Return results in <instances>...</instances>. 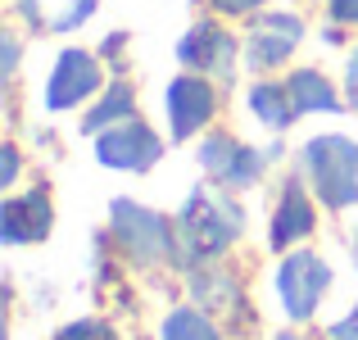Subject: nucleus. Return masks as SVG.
Returning <instances> with one entry per match:
<instances>
[{
    "instance_id": "20",
    "label": "nucleus",
    "mask_w": 358,
    "mask_h": 340,
    "mask_svg": "<svg viewBox=\"0 0 358 340\" xmlns=\"http://www.w3.org/2000/svg\"><path fill=\"white\" fill-rule=\"evenodd\" d=\"M331 18L336 23H358V0H331Z\"/></svg>"
},
{
    "instance_id": "22",
    "label": "nucleus",
    "mask_w": 358,
    "mask_h": 340,
    "mask_svg": "<svg viewBox=\"0 0 358 340\" xmlns=\"http://www.w3.org/2000/svg\"><path fill=\"white\" fill-rule=\"evenodd\" d=\"M331 340H358V309L350 318H345V323H336L331 327Z\"/></svg>"
},
{
    "instance_id": "7",
    "label": "nucleus",
    "mask_w": 358,
    "mask_h": 340,
    "mask_svg": "<svg viewBox=\"0 0 358 340\" xmlns=\"http://www.w3.org/2000/svg\"><path fill=\"white\" fill-rule=\"evenodd\" d=\"M100 87V69L87 50H64L59 64L50 73V87H45V105L50 109H73L78 100H87Z\"/></svg>"
},
{
    "instance_id": "1",
    "label": "nucleus",
    "mask_w": 358,
    "mask_h": 340,
    "mask_svg": "<svg viewBox=\"0 0 358 340\" xmlns=\"http://www.w3.org/2000/svg\"><path fill=\"white\" fill-rule=\"evenodd\" d=\"M241 227H245L241 204H231L227 195L209 191V186H195L191 200H186V209H182V245H177V263L200 268L204 259L222 254L231 241H236Z\"/></svg>"
},
{
    "instance_id": "2",
    "label": "nucleus",
    "mask_w": 358,
    "mask_h": 340,
    "mask_svg": "<svg viewBox=\"0 0 358 340\" xmlns=\"http://www.w3.org/2000/svg\"><path fill=\"white\" fill-rule=\"evenodd\" d=\"M304 168L327 209L358 204V146L350 136H313L304 146Z\"/></svg>"
},
{
    "instance_id": "11",
    "label": "nucleus",
    "mask_w": 358,
    "mask_h": 340,
    "mask_svg": "<svg viewBox=\"0 0 358 340\" xmlns=\"http://www.w3.org/2000/svg\"><path fill=\"white\" fill-rule=\"evenodd\" d=\"M45 232H50V200H45L41 191L0 204V241H5V245L41 241Z\"/></svg>"
},
{
    "instance_id": "14",
    "label": "nucleus",
    "mask_w": 358,
    "mask_h": 340,
    "mask_svg": "<svg viewBox=\"0 0 358 340\" xmlns=\"http://www.w3.org/2000/svg\"><path fill=\"white\" fill-rule=\"evenodd\" d=\"M250 109L259 113L268 127H286L290 118H299L295 113V100H290L286 87H272V82H259V87L250 91Z\"/></svg>"
},
{
    "instance_id": "17",
    "label": "nucleus",
    "mask_w": 358,
    "mask_h": 340,
    "mask_svg": "<svg viewBox=\"0 0 358 340\" xmlns=\"http://www.w3.org/2000/svg\"><path fill=\"white\" fill-rule=\"evenodd\" d=\"M164 340H222V336L204 313L177 309V313H168V323H164Z\"/></svg>"
},
{
    "instance_id": "10",
    "label": "nucleus",
    "mask_w": 358,
    "mask_h": 340,
    "mask_svg": "<svg viewBox=\"0 0 358 340\" xmlns=\"http://www.w3.org/2000/svg\"><path fill=\"white\" fill-rule=\"evenodd\" d=\"M200 164L227 186H250L263 168V155L250 150V146H241V141H231V136H209L204 150H200Z\"/></svg>"
},
{
    "instance_id": "24",
    "label": "nucleus",
    "mask_w": 358,
    "mask_h": 340,
    "mask_svg": "<svg viewBox=\"0 0 358 340\" xmlns=\"http://www.w3.org/2000/svg\"><path fill=\"white\" fill-rule=\"evenodd\" d=\"M345 82H350V105L358 109V50L350 55V78H345Z\"/></svg>"
},
{
    "instance_id": "5",
    "label": "nucleus",
    "mask_w": 358,
    "mask_h": 340,
    "mask_svg": "<svg viewBox=\"0 0 358 340\" xmlns=\"http://www.w3.org/2000/svg\"><path fill=\"white\" fill-rule=\"evenodd\" d=\"M164 155V146H159V136L145 127V122H122V127H109L100 132L96 141V159L109 168H127V173H145L155 159Z\"/></svg>"
},
{
    "instance_id": "18",
    "label": "nucleus",
    "mask_w": 358,
    "mask_h": 340,
    "mask_svg": "<svg viewBox=\"0 0 358 340\" xmlns=\"http://www.w3.org/2000/svg\"><path fill=\"white\" fill-rule=\"evenodd\" d=\"M191 290H195V299L218 304V309H227L236 299V281L222 277V272H209V268H191Z\"/></svg>"
},
{
    "instance_id": "25",
    "label": "nucleus",
    "mask_w": 358,
    "mask_h": 340,
    "mask_svg": "<svg viewBox=\"0 0 358 340\" xmlns=\"http://www.w3.org/2000/svg\"><path fill=\"white\" fill-rule=\"evenodd\" d=\"M14 64H18V45L14 36H5V73H14Z\"/></svg>"
},
{
    "instance_id": "27",
    "label": "nucleus",
    "mask_w": 358,
    "mask_h": 340,
    "mask_svg": "<svg viewBox=\"0 0 358 340\" xmlns=\"http://www.w3.org/2000/svg\"><path fill=\"white\" fill-rule=\"evenodd\" d=\"M354 259H358V254H354Z\"/></svg>"
},
{
    "instance_id": "15",
    "label": "nucleus",
    "mask_w": 358,
    "mask_h": 340,
    "mask_svg": "<svg viewBox=\"0 0 358 340\" xmlns=\"http://www.w3.org/2000/svg\"><path fill=\"white\" fill-rule=\"evenodd\" d=\"M131 109H136L131 87H127V82H114V87L105 91V100H100V105L91 109L87 118H82V127H87V132H105V127H114V122L131 118Z\"/></svg>"
},
{
    "instance_id": "9",
    "label": "nucleus",
    "mask_w": 358,
    "mask_h": 340,
    "mask_svg": "<svg viewBox=\"0 0 358 340\" xmlns=\"http://www.w3.org/2000/svg\"><path fill=\"white\" fill-rule=\"evenodd\" d=\"M177 59L186 69H209L218 78H231V64H236V41L222 32L218 23H195L191 32L177 45Z\"/></svg>"
},
{
    "instance_id": "23",
    "label": "nucleus",
    "mask_w": 358,
    "mask_h": 340,
    "mask_svg": "<svg viewBox=\"0 0 358 340\" xmlns=\"http://www.w3.org/2000/svg\"><path fill=\"white\" fill-rule=\"evenodd\" d=\"M213 5H218L222 14H250V9H259L263 0H213Z\"/></svg>"
},
{
    "instance_id": "4",
    "label": "nucleus",
    "mask_w": 358,
    "mask_h": 340,
    "mask_svg": "<svg viewBox=\"0 0 358 340\" xmlns=\"http://www.w3.org/2000/svg\"><path fill=\"white\" fill-rule=\"evenodd\" d=\"M327 286H331V268L308 250L290 254V259L281 263V272H277L281 304H286V313L295 318V323H304V318L317 313V299L327 295Z\"/></svg>"
},
{
    "instance_id": "12",
    "label": "nucleus",
    "mask_w": 358,
    "mask_h": 340,
    "mask_svg": "<svg viewBox=\"0 0 358 340\" xmlns=\"http://www.w3.org/2000/svg\"><path fill=\"white\" fill-rule=\"evenodd\" d=\"M308 232H313V204H308L304 186H299V182H290L286 191H281L277 218H272V245H277V250H286V245L304 241Z\"/></svg>"
},
{
    "instance_id": "19",
    "label": "nucleus",
    "mask_w": 358,
    "mask_h": 340,
    "mask_svg": "<svg viewBox=\"0 0 358 340\" xmlns=\"http://www.w3.org/2000/svg\"><path fill=\"white\" fill-rule=\"evenodd\" d=\"M55 340H118L114 336V327L109 323H96V318H82V323H73V327H64Z\"/></svg>"
},
{
    "instance_id": "26",
    "label": "nucleus",
    "mask_w": 358,
    "mask_h": 340,
    "mask_svg": "<svg viewBox=\"0 0 358 340\" xmlns=\"http://www.w3.org/2000/svg\"><path fill=\"white\" fill-rule=\"evenodd\" d=\"M277 340H299V336H290V332H281V336H277Z\"/></svg>"
},
{
    "instance_id": "13",
    "label": "nucleus",
    "mask_w": 358,
    "mask_h": 340,
    "mask_svg": "<svg viewBox=\"0 0 358 340\" xmlns=\"http://www.w3.org/2000/svg\"><path fill=\"white\" fill-rule=\"evenodd\" d=\"M286 91H290V100H295V113H331L336 105H341L336 91H331V82H327L322 73H313V69L290 73Z\"/></svg>"
},
{
    "instance_id": "3",
    "label": "nucleus",
    "mask_w": 358,
    "mask_h": 340,
    "mask_svg": "<svg viewBox=\"0 0 358 340\" xmlns=\"http://www.w3.org/2000/svg\"><path fill=\"white\" fill-rule=\"evenodd\" d=\"M109 222H114V236L127 245L131 259H141V263L177 259L173 227H168V218H159L155 209H141V204H131V200H114L109 204Z\"/></svg>"
},
{
    "instance_id": "8",
    "label": "nucleus",
    "mask_w": 358,
    "mask_h": 340,
    "mask_svg": "<svg viewBox=\"0 0 358 340\" xmlns=\"http://www.w3.org/2000/svg\"><path fill=\"white\" fill-rule=\"evenodd\" d=\"M213 109H218V96H213L209 82L200 78H177L173 87H168V122H173V136H195V132L204 127V122L213 118Z\"/></svg>"
},
{
    "instance_id": "21",
    "label": "nucleus",
    "mask_w": 358,
    "mask_h": 340,
    "mask_svg": "<svg viewBox=\"0 0 358 340\" xmlns=\"http://www.w3.org/2000/svg\"><path fill=\"white\" fill-rule=\"evenodd\" d=\"M18 177V150L5 146V155H0V182H14Z\"/></svg>"
},
{
    "instance_id": "6",
    "label": "nucleus",
    "mask_w": 358,
    "mask_h": 340,
    "mask_svg": "<svg viewBox=\"0 0 358 340\" xmlns=\"http://www.w3.org/2000/svg\"><path fill=\"white\" fill-rule=\"evenodd\" d=\"M304 36V23L295 14H259L250 23V64L254 69H277Z\"/></svg>"
},
{
    "instance_id": "16",
    "label": "nucleus",
    "mask_w": 358,
    "mask_h": 340,
    "mask_svg": "<svg viewBox=\"0 0 358 340\" xmlns=\"http://www.w3.org/2000/svg\"><path fill=\"white\" fill-rule=\"evenodd\" d=\"M45 5H59L55 32H64V27H78L82 18L96 9V0H23V14L32 18V23H45Z\"/></svg>"
}]
</instances>
